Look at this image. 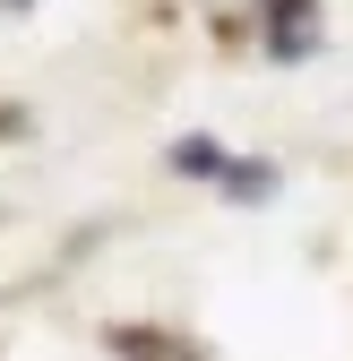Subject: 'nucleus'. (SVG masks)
<instances>
[{
	"label": "nucleus",
	"instance_id": "1",
	"mask_svg": "<svg viewBox=\"0 0 353 361\" xmlns=\"http://www.w3.org/2000/svg\"><path fill=\"white\" fill-rule=\"evenodd\" d=\"M268 180H276V172H268V164H241V172H233V164H225V190H241V198H268Z\"/></svg>",
	"mask_w": 353,
	"mask_h": 361
},
{
	"label": "nucleus",
	"instance_id": "2",
	"mask_svg": "<svg viewBox=\"0 0 353 361\" xmlns=\"http://www.w3.org/2000/svg\"><path fill=\"white\" fill-rule=\"evenodd\" d=\"M181 172H225V155H215V138H181Z\"/></svg>",
	"mask_w": 353,
	"mask_h": 361
},
{
	"label": "nucleus",
	"instance_id": "3",
	"mask_svg": "<svg viewBox=\"0 0 353 361\" xmlns=\"http://www.w3.org/2000/svg\"><path fill=\"white\" fill-rule=\"evenodd\" d=\"M9 9H18V0H9Z\"/></svg>",
	"mask_w": 353,
	"mask_h": 361
}]
</instances>
